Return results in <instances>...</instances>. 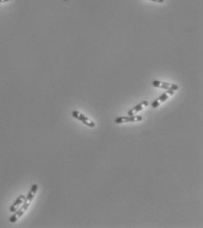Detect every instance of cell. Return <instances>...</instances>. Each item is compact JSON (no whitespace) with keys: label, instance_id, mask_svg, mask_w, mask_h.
<instances>
[{"label":"cell","instance_id":"obj_1","mask_svg":"<svg viewBox=\"0 0 203 228\" xmlns=\"http://www.w3.org/2000/svg\"><path fill=\"white\" fill-rule=\"evenodd\" d=\"M25 196H23V195H21V196H19L18 198H17V200L14 202V204L11 206V208H10V212H14L15 211H17V208L20 205V204H22L23 202H24V200H25Z\"/></svg>","mask_w":203,"mask_h":228},{"label":"cell","instance_id":"obj_2","mask_svg":"<svg viewBox=\"0 0 203 228\" xmlns=\"http://www.w3.org/2000/svg\"><path fill=\"white\" fill-rule=\"evenodd\" d=\"M78 120L82 121L85 125H86V126H89V122L87 121L88 119H87V118H85L83 114H79V115H78Z\"/></svg>","mask_w":203,"mask_h":228},{"label":"cell","instance_id":"obj_3","mask_svg":"<svg viewBox=\"0 0 203 228\" xmlns=\"http://www.w3.org/2000/svg\"><path fill=\"white\" fill-rule=\"evenodd\" d=\"M168 98V96H167V93L166 92H165V93H163L161 96H159L157 99H158V101H161V102H164V101H165L166 99Z\"/></svg>","mask_w":203,"mask_h":228},{"label":"cell","instance_id":"obj_4","mask_svg":"<svg viewBox=\"0 0 203 228\" xmlns=\"http://www.w3.org/2000/svg\"><path fill=\"white\" fill-rule=\"evenodd\" d=\"M132 110L135 111L136 112H137V111H139L141 110H142V104H139V105H137L136 106H135Z\"/></svg>","mask_w":203,"mask_h":228},{"label":"cell","instance_id":"obj_5","mask_svg":"<svg viewBox=\"0 0 203 228\" xmlns=\"http://www.w3.org/2000/svg\"><path fill=\"white\" fill-rule=\"evenodd\" d=\"M151 105H152L153 108H157V107H158V105H159V103H158V99H156V100L153 102Z\"/></svg>","mask_w":203,"mask_h":228},{"label":"cell","instance_id":"obj_6","mask_svg":"<svg viewBox=\"0 0 203 228\" xmlns=\"http://www.w3.org/2000/svg\"><path fill=\"white\" fill-rule=\"evenodd\" d=\"M114 121H115V123H118V124L122 123V122L124 121V117H120V118H117V119L114 120Z\"/></svg>","mask_w":203,"mask_h":228},{"label":"cell","instance_id":"obj_7","mask_svg":"<svg viewBox=\"0 0 203 228\" xmlns=\"http://www.w3.org/2000/svg\"><path fill=\"white\" fill-rule=\"evenodd\" d=\"M152 85L154 87H159L161 85V82H159V81H153Z\"/></svg>","mask_w":203,"mask_h":228},{"label":"cell","instance_id":"obj_8","mask_svg":"<svg viewBox=\"0 0 203 228\" xmlns=\"http://www.w3.org/2000/svg\"><path fill=\"white\" fill-rule=\"evenodd\" d=\"M78 113H79L78 111H72V116H73V117H75L76 120H78Z\"/></svg>","mask_w":203,"mask_h":228},{"label":"cell","instance_id":"obj_9","mask_svg":"<svg viewBox=\"0 0 203 228\" xmlns=\"http://www.w3.org/2000/svg\"><path fill=\"white\" fill-rule=\"evenodd\" d=\"M170 87H171V89H172L173 90H177L178 89V86L175 85V84H170Z\"/></svg>","mask_w":203,"mask_h":228},{"label":"cell","instance_id":"obj_10","mask_svg":"<svg viewBox=\"0 0 203 228\" xmlns=\"http://www.w3.org/2000/svg\"><path fill=\"white\" fill-rule=\"evenodd\" d=\"M166 93H169V94H171V95H173L174 94V90H172V89H168L167 90V91H166Z\"/></svg>","mask_w":203,"mask_h":228},{"label":"cell","instance_id":"obj_11","mask_svg":"<svg viewBox=\"0 0 203 228\" xmlns=\"http://www.w3.org/2000/svg\"><path fill=\"white\" fill-rule=\"evenodd\" d=\"M127 115L128 117H131V116H134V113H133V110H130L127 111Z\"/></svg>","mask_w":203,"mask_h":228},{"label":"cell","instance_id":"obj_12","mask_svg":"<svg viewBox=\"0 0 203 228\" xmlns=\"http://www.w3.org/2000/svg\"><path fill=\"white\" fill-rule=\"evenodd\" d=\"M89 126L90 127H94V126H95V123H94V122H90Z\"/></svg>","mask_w":203,"mask_h":228},{"label":"cell","instance_id":"obj_13","mask_svg":"<svg viewBox=\"0 0 203 228\" xmlns=\"http://www.w3.org/2000/svg\"><path fill=\"white\" fill-rule=\"evenodd\" d=\"M142 120V118L141 116H136V120H137V121H141Z\"/></svg>","mask_w":203,"mask_h":228},{"label":"cell","instance_id":"obj_14","mask_svg":"<svg viewBox=\"0 0 203 228\" xmlns=\"http://www.w3.org/2000/svg\"><path fill=\"white\" fill-rule=\"evenodd\" d=\"M142 105H143L144 106H147V105H148V101H143V102L142 103Z\"/></svg>","mask_w":203,"mask_h":228},{"label":"cell","instance_id":"obj_15","mask_svg":"<svg viewBox=\"0 0 203 228\" xmlns=\"http://www.w3.org/2000/svg\"><path fill=\"white\" fill-rule=\"evenodd\" d=\"M10 0H0V3H5V2H8Z\"/></svg>","mask_w":203,"mask_h":228},{"label":"cell","instance_id":"obj_16","mask_svg":"<svg viewBox=\"0 0 203 228\" xmlns=\"http://www.w3.org/2000/svg\"><path fill=\"white\" fill-rule=\"evenodd\" d=\"M157 2H159V3H163V2H164V0H157Z\"/></svg>","mask_w":203,"mask_h":228},{"label":"cell","instance_id":"obj_17","mask_svg":"<svg viewBox=\"0 0 203 228\" xmlns=\"http://www.w3.org/2000/svg\"><path fill=\"white\" fill-rule=\"evenodd\" d=\"M152 1H155V2H157V0H152Z\"/></svg>","mask_w":203,"mask_h":228}]
</instances>
